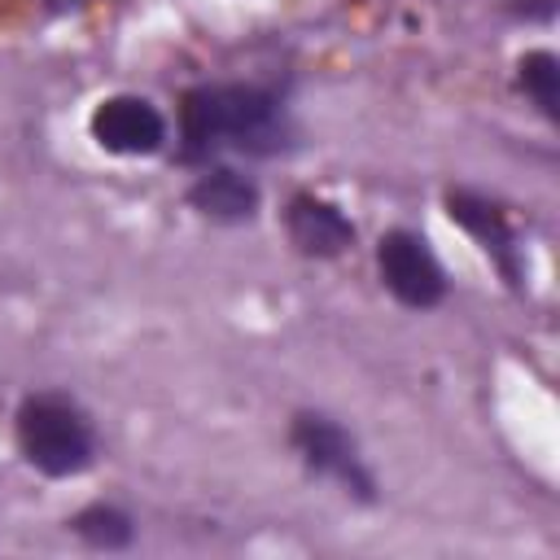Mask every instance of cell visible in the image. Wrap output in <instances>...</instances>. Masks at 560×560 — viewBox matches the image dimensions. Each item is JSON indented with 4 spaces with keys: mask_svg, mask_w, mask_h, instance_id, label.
I'll list each match as a JSON object with an SVG mask.
<instances>
[{
    "mask_svg": "<svg viewBox=\"0 0 560 560\" xmlns=\"http://www.w3.org/2000/svg\"><path fill=\"white\" fill-rule=\"evenodd\" d=\"M92 140L109 153H122V158H149L166 144V118L153 101L144 96H131V92H118V96H105L92 118Z\"/></svg>",
    "mask_w": 560,
    "mask_h": 560,
    "instance_id": "cell-5",
    "label": "cell"
},
{
    "mask_svg": "<svg viewBox=\"0 0 560 560\" xmlns=\"http://www.w3.org/2000/svg\"><path fill=\"white\" fill-rule=\"evenodd\" d=\"M446 214L481 241V249L499 262V271H503L508 284H521V249H516V232H512L508 214H503L494 201H486V197H477V192H464V188H451V192H446Z\"/></svg>",
    "mask_w": 560,
    "mask_h": 560,
    "instance_id": "cell-7",
    "label": "cell"
},
{
    "mask_svg": "<svg viewBox=\"0 0 560 560\" xmlns=\"http://www.w3.org/2000/svg\"><path fill=\"white\" fill-rule=\"evenodd\" d=\"M289 140L284 105L258 83H201L179 101V158L206 162L223 149L280 153Z\"/></svg>",
    "mask_w": 560,
    "mask_h": 560,
    "instance_id": "cell-1",
    "label": "cell"
},
{
    "mask_svg": "<svg viewBox=\"0 0 560 560\" xmlns=\"http://www.w3.org/2000/svg\"><path fill=\"white\" fill-rule=\"evenodd\" d=\"M289 442L298 451V459L315 472V477H328L337 481L346 494L372 503L376 499V477L372 468L363 464L359 455V442L324 411H298L293 424H289Z\"/></svg>",
    "mask_w": 560,
    "mask_h": 560,
    "instance_id": "cell-3",
    "label": "cell"
},
{
    "mask_svg": "<svg viewBox=\"0 0 560 560\" xmlns=\"http://www.w3.org/2000/svg\"><path fill=\"white\" fill-rule=\"evenodd\" d=\"M188 206L214 223H245L258 210V184L232 166H210L188 184Z\"/></svg>",
    "mask_w": 560,
    "mask_h": 560,
    "instance_id": "cell-8",
    "label": "cell"
},
{
    "mask_svg": "<svg viewBox=\"0 0 560 560\" xmlns=\"http://www.w3.org/2000/svg\"><path fill=\"white\" fill-rule=\"evenodd\" d=\"M516 79H521L525 96L556 122L560 118V61H556V52H547V48L525 52L516 66Z\"/></svg>",
    "mask_w": 560,
    "mask_h": 560,
    "instance_id": "cell-10",
    "label": "cell"
},
{
    "mask_svg": "<svg viewBox=\"0 0 560 560\" xmlns=\"http://www.w3.org/2000/svg\"><path fill=\"white\" fill-rule=\"evenodd\" d=\"M70 529H74L88 547H96V551H122V547H131V538H136L131 516H127L122 508H114V503H92V508L74 512V516H70Z\"/></svg>",
    "mask_w": 560,
    "mask_h": 560,
    "instance_id": "cell-9",
    "label": "cell"
},
{
    "mask_svg": "<svg viewBox=\"0 0 560 560\" xmlns=\"http://www.w3.org/2000/svg\"><path fill=\"white\" fill-rule=\"evenodd\" d=\"M284 228H289V241L298 245V254H306V258H337L354 245V223L341 214V206L311 197V192H298L289 201Z\"/></svg>",
    "mask_w": 560,
    "mask_h": 560,
    "instance_id": "cell-6",
    "label": "cell"
},
{
    "mask_svg": "<svg viewBox=\"0 0 560 560\" xmlns=\"http://www.w3.org/2000/svg\"><path fill=\"white\" fill-rule=\"evenodd\" d=\"M18 451L44 477H74L96 459V433L66 394H31L18 407Z\"/></svg>",
    "mask_w": 560,
    "mask_h": 560,
    "instance_id": "cell-2",
    "label": "cell"
},
{
    "mask_svg": "<svg viewBox=\"0 0 560 560\" xmlns=\"http://www.w3.org/2000/svg\"><path fill=\"white\" fill-rule=\"evenodd\" d=\"M376 267H381V280L385 289L411 306V311H429L446 298V276H442V262L433 258L429 241L407 232V228H394L381 236L376 245Z\"/></svg>",
    "mask_w": 560,
    "mask_h": 560,
    "instance_id": "cell-4",
    "label": "cell"
}]
</instances>
